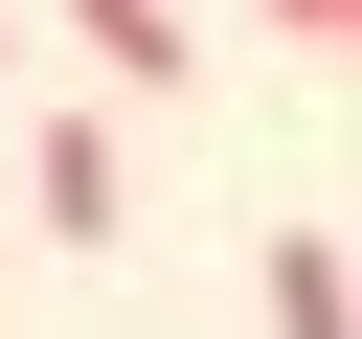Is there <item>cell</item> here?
<instances>
[{
    "label": "cell",
    "instance_id": "6da1fadb",
    "mask_svg": "<svg viewBox=\"0 0 362 339\" xmlns=\"http://www.w3.org/2000/svg\"><path fill=\"white\" fill-rule=\"evenodd\" d=\"M23 203H45L68 249H113V226H136V136H113V113H68V136H23Z\"/></svg>",
    "mask_w": 362,
    "mask_h": 339
},
{
    "label": "cell",
    "instance_id": "7a4b0ae2",
    "mask_svg": "<svg viewBox=\"0 0 362 339\" xmlns=\"http://www.w3.org/2000/svg\"><path fill=\"white\" fill-rule=\"evenodd\" d=\"M249 294H272V339H362V271H339V226H272V271H249Z\"/></svg>",
    "mask_w": 362,
    "mask_h": 339
},
{
    "label": "cell",
    "instance_id": "3957f363",
    "mask_svg": "<svg viewBox=\"0 0 362 339\" xmlns=\"http://www.w3.org/2000/svg\"><path fill=\"white\" fill-rule=\"evenodd\" d=\"M68 45H90L113 90H181V0H68Z\"/></svg>",
    "mask_w": 362,
    "mask_h": 339
},
{
    "label": "cell",
    "instance_id": "277c9868",
    "mask_svg": "<svg viewBox=\"0 0 362 339\" xmlns=\"http://www.w3.org/2000/svg\"><path fill=\"white\" fill-rule=\"evenodd\" d=\"M272 23H294V45H362V0H272Z\"/></svg>",
    "mask_w": 362,
    "mask_h": 339
}]
</instances>
